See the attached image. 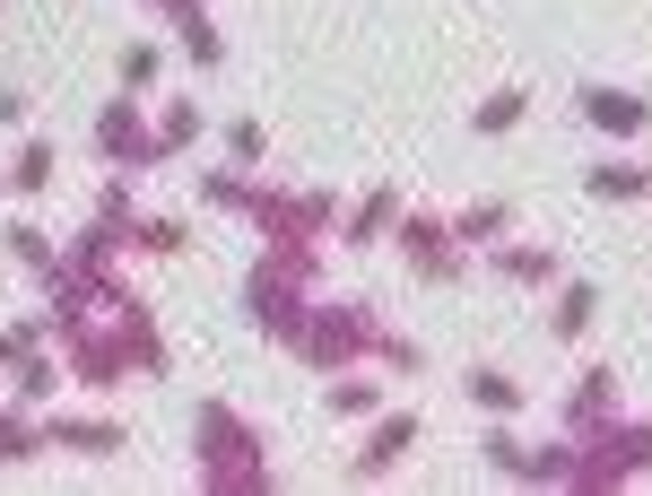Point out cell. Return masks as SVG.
Segmentation results:
<instances>
[{
	"mask_svg": "<svg viewBox=\"0 0 652 496\" xmlns=\"http://www.w3.org/2000/svg\"><path fill=\"white\" fill-rule=\"evenodd\" d=\"M409 436H418V418H409V409H401V418H383V436L366 444V462H357V480H383V471H392V462L409 453Z\"/></svg>",
	"mask_w": 652,
	"mask_h": 496,
	"instance_id": "cell-2",
	"label": "cell"
},
{
	"mask_svg": "<svg viewBox=\"0 0 652 496\" xmlns=\"http://www.w3.org/2000/svg\"><path fill=\"white\" fill-rule=\"evenodd\" d=\"M357 409H374V383H330V418H357Z\"/></svg>",
	"mask_w": 652,
	"mask_h": 496,
	"instance_id": "cell-11",
	"label": "cell"
},
{
	"mask_svg": "<svg viewBox=\"0 0 652 496\" xmlns=\"http://www.w3.org/2000/svg\"><path fill=\"white\" fill-rule=\"evenodd\" d=\"M522 123V88H496L487 105H479V131H514Z\"/></svg>",
	"mask_w": 652,
	"mask_h": 496,
	"instance_id": "cell-8",
	"label": "cell"
},
{
	"mask_svg": "<svg viewBox=\"0 0 652 496\" xmlns=\"http://www.w3.org/2000/svg\"><path fill=\"white\" fill-rule=\"evenodd\" d=\"M470 401H479V409H514V401H522V383H514V374H496V367H479V374H470Z\"/></svg>",
	"mask_w": 652,
	"mask_h": 496,
	"instance_id": "cell-4",
	"label": "cell"
},
{
	"mask_svg": "<svg viewBox=\"0 0 652 496\" xmlns=\"http://www.w3.org/2000/svg\"><path fill=\"white\" fill-rule=\"evenodd\" d=\"M26 453H35V436L26 427H0V462H26Z\"/></svg>",
	"mask_w": 652,
	"mask_h": 496,
	"instance_id": "cell-16",
	"label": "cell"
},
{
	"mask_svg": "<svg viewBox=\"0 0 652 496\" xmlns=\"http://www.w3.org/2000/svg\"><path fill=\"white\" fill-rule=\"evenodd\" d=\"M148 79H157V53L131 44V53H122V88H148Z\"/></svg>",
	"mask_w": 652,
	"mask_h": 496,
	"instance_id": "cell-12",
	"label": "cell"
},
{
	"mask_svg": "<svg viewBox=\"0 0 652 496\" xmlns=\"http://www.w3.org/2000/svg\"><path fill=\"white\" fill-rule=\"evenodd\" d=\"M487 462H496V471H514V480H522V462H531V453H522V444H514V436H487Z\"/></svg>",
	"mask_w": 652,
	"mask_h": 496,
	"instance_id": "cell-13",
	"label": "cell"
},
{
	"mask_svg": "<svg viewBox=\"0 0 652 496\" xmlns=\"http://www.w3.org/2000/svg\"><path fill=\"white\" fill-rule=\"evenodd\" d=\"M53 436H61V444H79V453H113V444H122V427H105V418H79V427L61 418Z\"/></svg>",
	"mask_w": 652,
	"mask_h": 496,
	"instance_id": "cell-5",
	"label": "cell"
},
{
	"mask_svg": "<svg viewBox=\"0 0 652 496\" xmlns=\"http://www.w3.org/2000/svg\"><path fill=\"white\" fill-rule=\"evenodd\" d=\"M583 114H592V131H609V139H636V131L652 123L644 97H618V88H592V97H583Z\"/></svg>",
	"mask_w": 652,
	"mask_h": 496,
	"instance_id": "cell-1",
	"label": "cell"
},
{
	"mask_svg": "<svg viewBox=\"0 0 652 496\" xmlns=\"http://www.w3.org/2000/svg\"><path fill=\"white\" fill-rule=\"evenodd\" d=\"M548 323H557V340H574V331H583V323H592V288H565V296H557V314H548Z\"/></svg>",
	"mask_w": 652,
	"mask_h": 496,
	"instance_id": "cell-7",
	"label": "cell"
},
{
	"mask_svg": "<svg viewBox=\"0 0 652 496\" xmlns=\"http://www.w3.org/2000/svg\"><path fill=\"white\" fill-rule=\"evenodd\" d=\"M452 236H461V245H487V236H505V201H487V210H461V218H452Z\"/></svg>",
	"mask_w": 652,
	"mask_h": 496,
	"instance_id": "cell-6",
	"label": "cell"
},
{
	"mask_svg": "<svg viewBox=\"0 0 652 496\" xmlns=\"http://www.w3.org/2000/svg\"><path fill=\"white\" fill-rule=\"evenodd\" d=\"M652 174H636V166H592V201H644Z\"/></svg>",
	"mask_w": 652,
	"mask_h": 496,
	"instance_id": "cell-3",
	"label": "cell"
},
{
	"mask_svg": "<svg viewBox=\"0 0 652 496\" xmlns=\"http://www.w3.org/2000/svg\"><path fill=\"white\" fill-rule=\"evenodd\" d=\"M183 53H192V61H210V70H217V26L201 18V9H183Z\"/></svg>",
	"mask_w": 652,
	"mask_h": 496,
	"instance_id": "cell-9",
	"label": "cell"
},
{
	"mask_svg": "<svg viewBox=\"0 0 652 496\" xmlns=\"http://www.w3.org/2000/svg\"><path fill=\"white\" fill-rule=\"evenodd\" d=\"M9 183H18V192H44V183H53V148L35 139V148L18 157V174H9Z\"/></svg>",
	"mask_w": 652,
	"mask_h": 496,
	"instance_id": "cell-10",
	"label": "cell"
},
{
	"mask_svg": "<svg viewBox=\"0 0 652 496\" xmlns=\"http://www.w3.org/2000/svg\"><path fill=\"white\" fill-rule=\"evenodd\" d=\"M9 252H18V261H44V252H53V245H44L35 227H9Z\"/></svg>",
	"mask_w": 652,
	"mask_h": 496,
	"instance_id": "cell-15",
	"label": "cell"
},
{
	"mask_svg": "<svg viewBox=\"0 0 652 496\" xmlns=\"http://www.w3.org/2000/svg\"><path fill=\"white\" fill-rule=\"evenodd\" d=\"M148 252H183V227L175 218H148Z\"/></svg>",
	"mask_w": 652,
	"mask_h": 496,
	"instance_id": "cell-14",
	"label": "cell"
}]
</instances>
